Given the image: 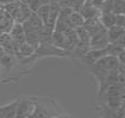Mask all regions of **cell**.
Instances as JSON below:
<instances>
[{
	"label": "cell",
	"instance_id": "obj_1",
	"mask_svg": "<svg viewBox=\"0 0 125 118\" xmlns=\"http://www.w3.org/2000/svg\"><path fill=\"white\" fill-rule=\"evenodd\" d=\"M100 12H111L113 14H124V0H103Z\"/></svg>",
	"mask_w": 125,
	"mask_h": 118
},
{
	"label": "cell",
	"instance_id": "obj_2",
	"mask_svg": "<svg viewBox=\"0 0 125 118\" xmlns=\"http://www.w3.org/2000/svg\"><path fill=\"white\" fill-rule=\"evenodd\" d=\"M109 44L108 35H106V30L100 31L97 34L90 37L89 40V50H104Z\"/></svg>",
	"mask_w": 125,
	"mask_h": 118
},
{
	"label": "cell",
	"instance_id": "obj_3",
	"mask_svg": "<svg viewBox=\"0 0 125 118\" xmlns=\"http://www.w3.org/2000/svg\"><path fill=\"white\" fill-rule=\"evenodd\" d=\"M11 40L14 42L17 45H21V44L25 43V34H24V30L22 24L14 23L13 26L11 28L10 32H9Z\"/></svg>",
	"mask_w": 125,
	"mask_h": 118
},
{
	"label": "cell",
	"instance_id": "obj_4",
	"mask_svg": "<svg viewBox=\"0 0 125 118\" xmlns=\"http://www.w3.org/2000/svg\"><path fill=\"white\" fill-rule=\"evenodd\" d=\"M83 26L84 30L89 33V35H90V37L97 34V33L100 32V31L104 30V28L102 26V24L100 23V21H99V17H98V18H92V19H88V20H84L83 26Z\"/></svg>",
	"mask_w": 125,
	"mask_h": 118
},
{
	"label": "cell",
	"instance_id": "obj_5",
	"mask_svg": "<svg viewBox=\"0 0 125 118\" xmlns=\"http://www.w3.org/2000/svg\"><path fill=\"white\" fill-rule=\"evenodd\" d=\"M31 13H32V11L29 9L28 4H26L25 2H20L19 9H18L17 13H15L14 17H13L14 23H19V24L24 23V22L29 19Z\"/></svg>",
	"mask_w": 125,
	"mask_h": 118
},
{
	"label": "cell",
	"instance_id": "obj_6",
	"mask_svg": "<svg viewBox=\"0 0 125 118\" xmlns=\"http://www.w3.org/2000/svg\"><path fill=\"white\" fill-rule=\"evenodd\" d=\"M14 24V20L4 10H0V31L2 33H9Z\"/></svg>",
	"mask_w": 125,
	"mask_h": 118
},
{
	"label": "cell",
	"instance_id": "obj_7",
	"mask_svg": "<svg viewBox=\"0 0 125 118\" xmlns=\"http://www.w3.org/2000/svg\"><path fill=\"white\" fill-rule=\"evenodd\" d=\"M125 34V30L124 28H120V26H113L111 28L106 29V35H108V40L109 43H116V41Z\"/></svg>",
	"mask_w": 125,
	"mask_h": 118
},
{
	"label": "cell",
	"instance_id": "obj_8",
	"mask_svg": "<svg viewBox=\"0 0 125 118\" xmlns=\"http://www.w3.org/2000/svg\"><path fill=\"white\" fill-rule=\"evenodd\" d=\"M83 18L81 17L79 12H76V11H73V12L69 14L68 19H67V26H68L69 29H77L80 28V26H83Z\"/></svg>",
	"mask_w": 125,
	"mask_h": 118
},
{
	"label": "cell",
	"instance_id": "obj_9",
	"mask_svg": "<svg viewBox=\"0 0 125 118\" xmlns=\"http://www.w3.org/2000/svg\"><path fill=\"white\" fill-rule=\"evenodd\" d=\"M99 21L104 29H109L111 26H115V14L111 12H100Z\"/></svg>",
	"mask_w": 125,
	"mask_h": 118
},
{
	"label": "cell",
	"instance_id": "obj_10",
	"mask_svg": "<svg viewBox=\"0 0 125 118\" xmlns=\"http://www.w3.org/2000/svg\"><path fill=\"white\" fill-rule=\"evenodd\" d=\"M35 53V48H33L32 45L25 43L19 45V50H18V56L20 55V57H23V59H28V57H31L33 54Z\"/></svg>",
	"mask_w": 125,
	"mask_h": 118
},
{
	"label": "cell",
	"instance_id": "obj_11",
	"mask_svg": "<svg viewBox=\"0 0 125 118\" xmlns=\"http://www.w3.org/2000/svg\"><path fill=\"white\" fill-rule=\"evenodd\" d=\"M35 14L41 19V21L45 26L48 21V17H50V4H43V6H41L37 9L36 12H35Z\"/></svg>",
	"mask_w": 125,
	"mask_h": 118
},
{
	"label": "cell",
	"instance_id": "obj_12",
	"mask_svg": "<svg viewBox=\"0 0 125 118\" xmlns=\"http://www.w3.org/2000/svg\"><path fill=\"white\" fill-rule=\"evenodd\" d=\"M14 64H15V60H14L13 55L4 54L0 57V66H1V68L3 67V68H6V70H8V68L13 67Z\"/></svg>",
	"mask_w": 125,
	"mask_h": 118
},
{
	"label": "cell",
	"instance_id": "obj_13",
	"mask_svg": "<svg viewBox=\"0 0 125 118\" xmlns=\"http://www.w3.org/2000/svg\"><path fill=\"white\" fill-rule=\"evenodd\" d=\"M115 26L120 28L125 26V17L124 14H115Z\"/></svg>",
	"mask_w": 125,
	"mask_h": 118
},
{
	"label": "cell",
	"instance_id": "obj_14",
	"mask_svg": "<svg viewBox=\"0 0 125 118\" xmlns=\"http://www.w3.org/2000/svg\"><path fill=\"white\" fill-rule=\"evenodd\" d=\"M50 4H58L61 2V0H48Z\"/></svg>",
	"mask_w": 125,
	"mask_h": 118
},
{
	"label": "cell",
	"instance_id": "obj_15",
	"mask_svg": "<svg viewBox=\"0 0 125 118\" xmlns=\"http://www.w3.org/2000/svg\"><path fill=\"white\" fill-rule=\"evenodd\" d=\"M1 72H2V68H1V66H0V74H1Z\"/></svg>",
	"mask_w": 125,
	"mask_h": 118
},
{
	"label": "cell",
	"instance_id": "obj_16",
	"mask_svg": "<svg viewBox=\"0 0 125 118\" xmlns=\"http://www.w3.org/2000/svg\"><path fill=\"white\" fill-rule=\"evenodd\" d=\"M53 118H59V117H53Z\"/></svg>",
	"mask_w": 125,
	"mask_h": 118
}]
</instances>
